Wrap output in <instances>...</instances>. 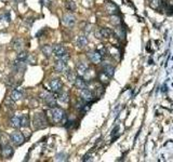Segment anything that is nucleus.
I'll return each instance as SVG.
<instances>
[{
  "label": "nucleus",
  "mask_w": 173,
  "mask_h": 162,
  "mask_svg": "<svg viewBox=\"0 0 173 162\" xmlns=\"http://www.w3.org/2000/svg\"><path fill=\"white\" fill-rule=\"evenodd\" d=\"M33 125L35 130H41L47 128L48 125V120L47 116L45 112H38V114H34V120H33Z\"/></svg>",
  "instance_id": "obj_1"
},
{
  "label": "nucleus",
  "mask_w": 173,
  "mask_h": 162,
  "mask_svg": "<svg viewBox=\"0 0 173 162\" xmlns=\"http://www.w3.org/2000/svg\"><path fill=\"white\" fill-rule=\"evenodd\" d=\"M53 53H54V55L57 58H62V60H65V61H68L69 58V54L68 52H67L66 48L61 44L53 45Z\"/></svg>",
  "instance_id": "obj_2"
},
{
  "label": "nucleus",
  "mask_w": 173,
  "mask_h": 162,
  "mask_svg": "<svg viewBox=\"0 0 173 162\" xmlns=\"http://www.w3.org/2000/svg\"><path fill=\"white\" fill-rule=\"evenodd\" d=\"M40 96L49 107L54 108L55 106H56V98L57 97H55L53 94L49 93V92H43V93H41Z\"/></svg>",
  "instance_id": "obj_3"
},
{
  "label": "nucleus",
  "mask_w": 173,
  "mask_h": 162,
  "mask_svg": "<svg viewBox=\"0 0 173 162\" xmlns=\"http://www.w3.org/2000/svg\"><path fill=\"white\" fill-rule=\"evenodd\" d=\"M51 117H52L53 122L59 123V122H61L62 120L65 118V112H64V110L61 109V108L54 107L52 110H51Z\"/></svg>",
  "instance_id": "obj_4"
},
{
  "label": "nucleus",
  "mask_w": 173,
  "mask_h": 162,
  "mask_svg": "<svg viewBox=\"0 0 173 162\" xmlns=\"http://www.w3.org/2000/svg\"><path fill=\"white\" fill-rule=\"evenodd\" d=\"M10 141H11L12 144H14L15 146H21L25 142V138L22 135L21 132L15 131L13 133H11V135H10Z\"/></svg>",
  "instance_id": "obj_5"
},
{
  "label": "nucleus",
  "mask_w": 173,
  "mask_h": 162,
  "mask_svg": "<svg viewBox=\"0 0 173 162\" xmlns=\"http://www.w3.org/2000/svg\"><path fill=\"white\" fill-rule=\"evenodd\" d=\"M88 58L92 63H94V64H99V63L102 62L103 56H102V54L96 50V51H91V52H89L88 53Z\"/></svg>",
  "instance_id": "obj_6"
},
{
  "label": "nucleus",
  "mask_w": 173,
  "mask_h": 162,
  "mask_svg": "<svg viewBox=\"0 0 173 162\" xmlns=\"http://www.w3.org/2000/svg\"><path fill=\"white\" fill-rule=\"evenodd\" d=\"M49 86H50V89L54 93H59V92H62V86H63V84H62L59 79H52V80L49 82Z\"/></svg>",
  "instance_id": "obj_7"
},
{
  "label": "nucleus",
  "mask_w": 173,
  "mask_h": 162,
  "mask_svg": "<svg viewBox=\"0 0 173 162\" xmlns=\"http://www.w3.org/2000/svg\"><path fill=\"white\" fill-rule=\"evenodd\" d=\"M80 95H81V98H82L85 102H91V100H93V97H94V93H93V91L91 90V89H83V90H81L80 92Z\"/></svg>",
  "instance_id": "obj_8"
},
{
  "label": "nucleus",
  "mask_w": 173,
  "mask_h": 162,
  "mask_svg": "<svg viewBox=\"0 0 173 162\" xmlns=\"http://www.w3.org/2000/svg\"><path fill=\"white\" fill-rule=\"evenodd\" d=\"M75 23H76V17L74 16L71 13H66V14H64V16H63V24H64L65 26L71 27L75 25Z\"/></svg>",
  "instance_id": "obj_9"
},
{
  "label": "nucleus",
  "mask_w": 173,
  "mask_h": 162,
  "mask_svg": "<svg viewBox=\"0 0 173 162\" xmlns=\"http://www.w3.org/2000/svg\"><path fill=\"white\" fill-rule=\"evenodd\" d=\"M67 61L62 60V58H57L56 63L54 65V69L55 72H64L65 70L67 69Z\"/></svg>",
  "instance_id": "obj_10"
},
{
  "label": "nucleus",
  "mask_w": 173,
  "mask_h": 162,
  "mask_svg": "<svg viewBox=\"0 0 173 162\" xmlns=\"http://www.w3.org/2000/svg\"><path fill=\"white\" fill-rule=\"evenodd\" d=\"M1 153H2L3 158L9 159V158H11L12 156H13V153H14V149H13L9 144H5V145L2 147V151H1Z\"/></svg>",
  "instance_id": "obj_11"
},
{
  "label": "nucleus",
  "mask_w": 173,
  "mask_h": 162,
  "mask_svg": "<svg viewBox=\"0 0 173 162\" xmlns=\"http://www.w3.org/2000/svg\"><path fill=\"white\" fill-rule=\"evenodd\" d=\"M89 66L87 63L85 62H79L78 64H77V72H78V74L80 75V76H83V75L85 74V72L88 70Z\"/></svg>",
  "instance_id": "obj_12"
},
{
  "label": "nucleus",
  "mask_w": 173,
  "mask_h": 162,
  "mask_svg": "<svg viewBox=\"0 0 173 162\" xmlns=\"http://www.w3.org/2000/svg\"><path fill=\"white\" fill-rule=\"evenodd\" d=\"M10 125L14 129H19L21 128V118L17 117V116H12L10 118Z\"/></svg>",
  "instance_id": "obj_13"
},
{
  "label": "nucleus",
  "mask_w": 173,
  "mask_h": 162,
  "mask_svg": "<svg viewBox=\"0 0 173 162\" xmlns=\"http://www.w3.org/2000/svg\"><path fill=\"white\" fill-rule=\"evenodd\" d=\"M75 86H76L77 89H79V90H83V89L87 88V86H88V83L85 82V80L83 78H80V77H78V78H76V80H75Z\"/></svg>",
  "instance_id": "obj_14"
},
{
  "label": "nucleus",
  "mask_w": 173,
  "mask_h": 162,
  "mask_svg": "<svg viewBox=\"0 0 173 162\" xmlns=\"http://www.w3.org/2000/svg\"><path fill=\"white\" fill-rule=\"evenodd\" d=\"M103 72H104L108 78H112V77L114 76L115 68L112 66V65H105L104 68H103Z\"/></svg>",
  "instance_id": "obj_15"
},
{
  "label": "nucleus",
  "mask_w": 173,
  "mask_h": 162,
  "mask_svg": "<svg viewBox=\"0 0 173 162\" xmlns=\"http://www.w3.org/2000/svg\"><path fill=\"white\" fill-rule=\"evenodd\" d=\"M12 45H13V48H14L15 50L20 51L22 48H23V41H22V39H20V38H14L13 41H12Z\"/></svg>",
  "instance_id": "obj_16"
},
{
  "label": "nucleus",
  "mask_w": 173,
  "mask_h": 162,
  "mask_svg": "<svg viewBox=\"0 0 173 162\" xmlns=\"http://www.w3.org/2000/svg\"><path fill=\"white\" fill-rule=\"evenodd\" d=\"M20 118H21V128H28L29 126L28 114H22Z\"/></svg>",
  "instance_id": "obj_17"
},
{
  "label": "nucleus",
  "mask_w": 173,
  "mask_h": 162,
  "mask_svg": "<svg viewBox=\"0 0 173 162\" xmlns=\"http://www.w3.org/2000/svg\"><path fill=\"white\" fill-rule=\"evenodd\" d=\"M28 58H29V54L27 52H25V51L20 52L16 57V60L20 61V62H26V61H28Z\"/></svg>",
  "instance_id": "obj_18"
},
{
  "label": "nucleus",
  "mask_w": 173,
  "mask_h": 162,
  "mask_svg": "<svg viewBox=\"0 0 173 162\" xmlns=\"http://www.w3.org/2000/svg\"><path fill=\"white\" fill-rule=\"evenodd\" d=\"M87 43H88V39H87L85 36H79L78 38H77V45H78L79 48L85 47Z\"/></svg>",
  "instance_id": "obj_19"
},
{
  "label": "nucleus",
  "mask_w": 173,
  "mask_h": 162,
  "mask_svg": "<svg viewBox=\"0 0 173 162\" xmlns=\"http://www.w3.org/2000/svg\"><path fill=\"white\" fill-rule=\"evenodd\" d=\"M41 51H42V53L45 55L47 57H49L51 54L53 53V47H51V45H43L42 48H41Z\"/></svg>",
  "instance_id": "obj_20"
},
{
  "label": "nucleus",
  "mask_w": 173,
  "mask_h": 162,
  "mask_svg": "<svg viewBox=\"0 0 173 162\" xmlns=\"http://www.w3.org/2000/svg\"><path fill=\"white\" fill-rule=\"evenodd\" d=\"M22 97V92L20 90H13V92H12L11 94V100H14V102H16V100H20Z\"/></svg>",
  "instance_id": "obj_21"
},
{
  "label": "nucleus",
  "mask_w": 173,
  "mask_h": 162,
  "mask_svg": "<svg viewBox=\"0 0 173 162\" xmlns=\"http://www.w3.org/2000/svg\"><path fill=\"white\" fill-rule=\"evenodd\" d=\"M100 35L103 38H109L112 36V30L108 28H101L100 29Z\"/></svg>",
  "instance_id": "obj_22"
},
{
  "label": "nucleus",
  "mask_w": 173,
  "mask_h": 162,
  "mask_svg": "<svg viewBox=\"0 0 173 162\" xmlns=\"http://www.w3.org/2000/svg\"><path fill=\"white\" fill-rule=\"evenodd\" d=\"M57 100H59V102H62V103H67V102H68V100H69L68 94H67L66 92H59Z\"/></svg>",
  "instance_id": "obj_23"
},
{
  "label": "nucleus",
  "mask_w": 173,
  "mask_h": 162,
  "mask_svg": "<svg viewBox=\"0 0 173 162\" xmlns=\"http://www.w3.org/2000/svg\"><path fill=\"white\" fill-rule=\"evenodd\" d=\"M66 78H67V80L69 81V82H73V83H75V80H76V78L77 77L75 76V74H74L71 70H67V72H66Z\"/></svg>",
  "instance_id": "obj_24"
},
{
  "label": "nucleus",
  "mask_w": 173,
  "mask_h": 162,
  "mask_svg": "<svg viewBox=\"0 0 173 162\" xmlns=\"http://www.w3.org/2000/svg\"><path fill=\"white\" fill-rule=\"evenodd\" d=\"M67 158H68L67 153H59V155H56V157H55V160H56V161H66Z\"/></svg>",
  "instance_id": "obj_25"
},
{
  "label": "nucleus",
  "mask_w": 173,
  "mask_h": 162,
  "mask_svg": "<svg viewBox=\"0 0 173 162\" xmlns=\"http://www.w3.org/2000/svg\"><path fill=\"white\" fill-rule=\"evenodd\" d=\"M66 7L69 11H74V10H76V3L74 2V1H68L67 5H66Z\"/></svg>",
  "instance_id": "obj_26"
},
{
  "label": "nucleus",
  "mask_w": 173,
  "mask_h": 162,
  "mask_svg": "<svg viewBox=\"0 0 173 162\" xmlns=\"http://www.w3.org/2000/svg\"><path fill=\"white\" fill-rule=\"evenodd\" d=\"M161 5V0H152V2H150V5L153 8H158L160 7Z\"/></svg>",
  "instance_id": "obj_27"
},
{
  "label": "nucleus",
  "mask_w": 173,
  "mask_h": 162,
  "mask_svg": "<svg viewBox=\"0 0 173 162\" xmlns=\"http://www.w3.org/2000/svg\"><path fill=\"white\" fill-rule=\"evenodd\" d=\"M112 23L115 25L120 24V19H119L118 16H112Z\"/></svg>",
  "instance_id": "obj_28"
},
{
  "label": "nucleus",
  "mask_w": 173,
  "mask_h": 162,
  "mask_svg": "<svg viewBox=\"0 0 173 162\" xmlns=\"http://www.w3.org/2000/svg\"><path fill=\"white\" fill-rule=\"evenodd\" d=\"M107 8H108V10H110V11H109L110 13H116V10H117V9H116V7H115V5H109Z\"/></svg>",
  "instance_id": "obj_29"
}]
</instances>
